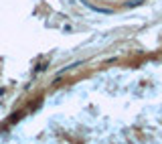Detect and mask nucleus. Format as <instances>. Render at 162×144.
<instances>
[]
</instances>
